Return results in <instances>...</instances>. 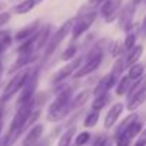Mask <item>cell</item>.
<instances>
[{"label":"cell","mask_w":146,"mask_h":146,"mask_svg":"<svg viewBox=\"0 0 146 146\" xmlns=\"http://www.w3.org/2000/svg\"><path fill=\"white\" fill-rule=\"evenodd\" d=\"M115 141H116V146H129L132 142V139L126 133H121L119 136L115 138Z\"/></svg>","instance_id":"32"},{"label":"cell","mask_w":146,"mask_h":146,"mask_svg":"<svg viewBox=\"0 0 146 146\" xmlns=\"http://www.w3.org/2000/svg\"><path fill=\"white\" fill-rule=\"evenodd\" d=\"M38 30H40V20H36V21L30 23L29 26L23 27L21 30H19V31L14 34V40H16V41H19V43H23L24 40H27V38L33 37Z\"/></svg>","instance_id":"13"},{"label":"cell","mask_w":146,"mask_h":146,"mask_svg":"<svg viewBox=\"0 0 146 146\" xmlns=\"http://www.w3.org/2000/svg\"><path fill=\"white\" fill-rule=\"evenodd\" d=\"M20 1H21V0H20Z\"/></svg>","instance_id":"47"},{"label":"cell","mask_w":146,"mask_h":146,"mask_svg":"<svg viewBox=\"0 0 146 146\" xmlns=\"http://www.w3.org/2000/svg\"><path fill=\"white\" fill-rule=\"evenodd\" d=\"M132 85V80L128 75H122V78L118 81L116 87H115V92L118 97H123L129 92V88Z\"/></svg>","instance_id":"18"},{"label":"cell","mask_w":146,"mask_h":146,"mask_svg":"<svg viewBox=\"0 0 146 146\" xmlns=\"http://www.w3.org/2000/svg\"><path fill=\"white\" fill-rule=\"evenodd\" d=\"M109 51H111V55L113 57V58H119V57H123V52H125V46H123V43H121V41H113L112 44H111V47H109Z\"/></svg>","instance_id":"28"},{"label":"cell","mask_w":146,"mask_h":146,"mask_svg":"<svg viewBox=\"0 0 146 146\" xmlns=\"http://www.w3.org/2000/svg\"><path fill=\"white\" fill-rule=\"evenodd\" d=\"M37 81H38V71H31L27 82L24 84L20 95L17 98V108L33 101V98L36 97V91H37V84H38Z\"/></svg>","instance_id":"4"},{"label":"cell","mask_w":146,"mask_h":146,"mask_svg":"<svg viewBox=\"0 0 146 146\" xmlns=\"http://www.w3.org/2000/svg\"><path fill=\"white\" fill-rule=\"evenodd\" d=\"M135 145L138 146H146V128L141 132V135L138 136V141H136V143Z\"/></svg>","instance_id":"35"},{"label":"cell","mask_w":146,"mask_h":146,"mask_svg":"<svg viewBox=\"0 0 146 146\" xmlns=\"http://www.w3.org/2000/svg\"><path fill=\"white\" fill-rule=\"evenodd\" d=\"M74 135H75V128L67 129V131L61 135V138H60L57 146H71V142H72V139H74Z\"/></svg>","instance_id":"26"},{"label":"cell","mask_w":146,"mask_h":146,"mask_svg":"<svg viewBox=\"0 0 146 146\" xmlns=\"http://www.w3.org/2000/svg\"><path fill=\"white\" fill-rule=\"evenodd\" d=\"M142 131H143V123L138 119V121H135V122H133V123H132V125H131V126L123 132V133H126L131 139H135L136 136H139V135H141V132H142Z\"/></svg>","instance_id":"25"},{"label":"cell","mask_w":146,"mask_h":146,"mask_svg":"<svg viewBox=\"0 0 146 146\" xmlns=\"http://www.w3.org/2000/svg\"><path fill=\"white\" fill-rule=\"evenodd\" d=\"M135 11H136V6L131 1L126 6H123L121 9L119 17H118V24L119 29L123 31H129L133 27V17H135Z\"/></svg>","instance_id":"8"},{"label":"cell","mask_w":146,"mask_h":146,"mask_svg":"<svg viewBox=\"0 0 146 146\" xmlns=\"http://www.w3.org/2000/svg\"><path fill=\"white\" fill-rule=\"evenodd\" d=\"M121 6H122V0H104L99 13L106 23H113L115 19L119 17Z\"/></svg>","instance_id":"7"},{"label":"cell","mask_w":146,"mask_h":146,"mask_svg":"<svg viewBox=\"0 0 146 146\" xmlns=\"http://www.w3.org/2000/svg\"><path fill=\"white\" fill-rule=\"evenodd\" d=\"M43 1H44V0H34V3H36V6H37V4H40V3H43Z\"/></svg>","instance_id":"42"},{"label":"cell","mask_w":146,"mask_h":146,"mask_svg":"<svg viewBox=\"0 0 146 146\" xmlns=\"http://www.w3.org/2000/svg\"><path fill=\"white\" fill-rule=\"evenodd\" d=\"M30 74H31V70L23 68V70H20V71L13 77V80H10V81L7 82V85L4 87V90H3V92H1V97H0L4 104L9 102V101L13 98L14 94H17L19 91L23 90V87H24V84L27 82Z\"/></svg>","instance_id":"2"},{"label":"cell","mask_w":146,"mask_h":146,"mask_svg":"<svg viewBox=\"0 0 146 146\" xmlns=\"http://www.w3.org/2000/svg\"><path fill=\"white\" fill-rule=\"evenodd\" d=\"M72 98H74L72 97V90L70 87L61 90L58 92V95L54 98V101L50 104L47 113H52V112H57V111H61V109H70L72 112V108H71Z\"/></svg>","instance_id":"6"},{"label":"cell","mask_w":146,"mask_h":146,"mask_svg":"<svg viewBox=\"0 0 146 146\" xmlns=\"http://www.w3.org/2000/svg\"><path fill=\"white\" fill-rule=\"evenodd\" d=\"M98 13L92 9H87V7H82L77 17L74 19V26H72V31H71V37L72 40H78L85 31L90 30V27L94 24V21L97 20Z\"/></svg>","instance_id":"1"},{"label":"cell","mask_w":146,"mask_h":146,"mask_svg":"<svg viewBox=\"0 0 146 146\" xmlns=\"http://www.w3.org/2000/svg\"><path fill=\"white\" fill-rule=\"evenodd\" d=\"M1 118H3V108H0V123L3 122V119H1Z\"/></svg>","instance_id":"41"},{"label":"cell","mask_w":146,"mask_h":146,"mask_svg":"<svg viewBox=\"0 0 146 146\" xmlns=\"http://www.w3.org/2000/svg\"><path fill=\"white\" fill-rule=\"evenodd\" d=\"M145 3H146V0H145Z\"/></svg>","instance_id":"46"},{"label":"cell","mask_w":146,"mask_h":146,"mask_svg":"<svg viewBox=\"0 0 146 146\" xmlns=\"http://www.w3.org/2000/svg\"><path fill=\"white\" fill-rule=\"evenodd\" d=\"M104 0H88V6L90 7H97L99 4H102Z\"/></svg>","instance_id":"38"},{"label":"cell","mask_w":146,"mask_h":146,"mask_svg":"<svg viewBox=\"0 0 146 146\" xmlns=\"http://www.w3.org/2000/svg\"><path fill=\"white\" fill-rule=\"evenodd\" d=\"M142 54H143V46L142 44H136L131 51H128L126 55H125L126 68H129L131 65H133L136 62H139V58L142 57Z\"/></svg>","instance_id":"15"},{"label":"cell","mask_w":146,"mask_h":146,"mask_svg":"<svg viewBox=\"0 0 146 146\" xmlns=\"http://www.w3.org/2000/svg\"><path fill=\"white\" fill-rule=\"evenodd\" d=\"M145 102H146V87L143 88V90H141L138 94H135L131 99H128L126 109L131 111V112H133V111H136L139 106H142Z\"/></svg>","instance_id":"16"},{"label":"cell","mask_w":146,"mask_h":146,"mask_svg":"<svg viewBox=\"0 0 146 146\" xmlns=\"http://www.w3.org/2000/svg\"><path fill=\"white\" fill-rule=\"evenodd\" d=\"M11 41H13V38H11V36H10V34H7L6 37H3V38L0 40V55L9 48V47H10Z\"/></svg>","instance_id":"33"},{"label":"cell","mask_w":146,"mask_h":146,"mask_svg":"<svg viewBox=\"0 0 146 146\" xmlns=\"http://www.w3.org/2000/svg\"><path fill=\"white\" fill-rule=\"evenodd\" d=\"M109 91V87H108V75H105L102 80H99V82L97 84V87L94 88V91H92V95H101V94H105V92H108Z\"/></svg>","instance_id":"29"},{"label":"cell","mask_w":146,"mask_h":146,"mask_svg":"<svg viewBox=\"0 0 146 146\" xmlns=\"http://www.w3.org/2000/svg\"><path fill=\"white\" fill-rule=\"evenodd\" d=\"M82 61H84L82 57H77V58L71 60L67 65H64L62 68H60L58 71H55V72L51 75V82H52L54 85H58V84H61L62 81H65L67 78L72 77V75L78 71V68L82 65Z\"/></svg>","instance_id":"5"},{"label":"cell","mask_w":146,"mask_h":146,"mask_svg":"<svg viewBox=\"0 0 146 146\" xmlns=\"http://www.w3.org/2000/svg\"><path fill=\"white\" fill-rule=\"evenodd\" d=\"M106 143H108V138L104 135V136H98L97 139L94 141L92 146H106Z\"/></svg>","instance_id":"36"},{"label":"cell","mask_w":146,"mask_h":146,"mask_svg":"<svg viewBox=\"0 0 146 146\" xmlns=\"http://www.w3.org/2000/svg\"><path fill=\"white\" fill-rule=\"evenodd\" d=\"M133 146H138V145H133Z\"/></svg>","instance_id":"45"},{"label":"cell","mask_w":146,"mask_h":146,"mask_svg":"<svg viewBox=\"0 0 146 146\" xmlns=\"http://www.w3.org/2000/svg\"><path fill=\"white\" fill-rule=\"evenodd\" d=\"M138 119H139V115H138V113H135V112H131V113H129V115H128V116H126L121 123H119V126L116 128L115 138H116V136H119L121 133H123V132H125V131H126V129H128V128L135 122V121H138Z\"/></svg>","instance_id":"20"},{"label":"cell","mask_w":146,"mask_h":146,"mask_svg":"<svg viewBox=\"0 0 146 146\" xmlns=\"http://www.w3.org/2000/svg\"><path fill=\"white\" fill-rule=\"evenodd\" d=\"M126 75H128L132 81L139 80L141 77L145 75V64H142V62H136V64L131 65V67L128 68V74H126Z\"/></svg>","instance_id":"21"},{"label":"cell","mask_w":146,"mask_h":146,"mask_svg":"<svg viewBox=\"0 0 146 146\" xmlns=\"http://www.w3.org/2000/svg\"><path fill=\"white\" fill-rule=\"evenodd\" d=\"M131 1H132L135 6H139V4H141L142 1H145V0H131Z\"/></svg>","instance_id":"39"},{"label":"cell","mask_w":146,"mask_h":146,"mask_svg":"<svg viewBox=\"0 0 146 146\" xmlns=\"http://www.w3.org/2000/svg\"><path fill=\"white\" fill-rule=\"evenodd\" d=\"M109 94L108 92H105V94H101V95H98V97L94 98V101H92V104H91V108H92V111H101V109H104L106 105H108V102H109Z\"/></svg>","instance_id":"24"},{"label":"cell","mask_w":146,"mask_h":146,"mask_svg":"<svg viewBox=\"0 0 146 146\" xmlns=\"http://www.w3.org/2000/svg\"><path fill=\"white\" fill-rule=\"evenodd\" d=\"M0 71H1V62H0Z\"/></svg>","instance_id":"44"},{"label":"cell","mask_w":146,"mask_h":146,"mask_svg":"<svg viewBox=\"0 0 146 146\" xmlns=\"http://www.w3.org/2000/svg\"><path fill=\"white\" fill-rule=\"evenodd\" d=\"M91 139V133L84 131V132H80L77 136H75V146H84L87 145Z\"/></svg>","instance_id":"31"},{"label":"cell","mask_w":146,"mask_h":146,"mask_svg":"<svg viewBox=\"0 0 146 146\" xmlns=\"http://www.w3.org/2000/svg\"><path fill=\"white\" fill-rule=\"evenodd\" d=\"M98 121H99V112L98 111H92L91 109V112L85 116V119H84V126L85 128H94V126H97Z\"/></svg>","instance_id":"27"},{"label":"cell","mask_w":146,"mask_h":146,"mask_svg":"<svg viewBox=\"0 0 146 146\" xmlns=\"http://www.w3.org/2000/svg\"><path fill=\"white\" fill-rule=\"evenodd\" d=\"M90 97H91V91H88V90L78 92L75 97L72 98V101H71V108H72V111L77 109V108H80V106H82V105L90 99Z\"/></svg>","instance_id":"22"},{"label":"cell","mask_w":146,"mask_h":146,"mask_svg":"<svg viewBox=\"0 0 146 146\" xmlns=\"http://www.w3.org/2000/svg\"><path fill=\"white\" fill-rule=\"evenodd\" d=\"M145 87H146V74L143 77H141L139 80L132 81V85H131V88H129V92L126 94V99H131L135 94H138V92H139L141 90H143Z\"/></svg>","instance_id":"23"},{"label":"cell","mask_w":146,"mask_h":146,"mask_svg":"<svg viewBox=\"0 0 146 146\" xmlns=\"http://www.w3.org/2000/svg\"><path fill=\"white\" fill-rule=\"evenodd\" d=\"M34 7H36V3H34V0H21L20 3H17V4L13 7L11 13L21 16V14H26V13L31 11Z\"/></svg>","instance_id":"19"},{"label":"cell","mask_w":146,"mask_h":146,"mask_svg":"<svg viewBox=\"0 0 146 146\" xmlns=\"http://www.w3.org/2000/svg\"><path fill=\"white\" fill-rule=\"evenodd\" d=\"M51 31H52V26L51 24H46L43 27H40V30L33 36V51L38 52L43 47L47 46V43L51 38Z\"/></svg>","instance_id":"9"},{"label":"cell","mask_w":146,"mask_h":146,"mask_svg":"<svg viewBox=\"0 0 146 146\" xmlns=\"http://www.w3.org/2000/svg\"><path fill=\"white\" fill-rule=\"evenodd\" d=\"M3 104H4V102H3V101H1V98H0V108H3Z\"/></svg>","instance_id":"43"},{"label":"cell","mask_w":146,"mask_h":146,"mask_svg":"<svg viewBox=\"0 0 146 146\" xmlns=\"http://www.w3.org/2000/svg\"><path fill=\"white\" fill-rule=\"evenodd\" d=\"M77 51L78 48L75 47V46H70V47H67V48L62 51V54H61V60L62 61H71V60H74L75 58V54H77Z\"/></svg>","instance_id":"30"},{"label":"cell","mask_w":146,"mask_h":146,"mask_svg":"<svg viewBox=\"0 0 146 146\" xmlns=\"http://www.w3.org/2000/svg\"><path fill=\"white\" fill-rule=\"evenodd\" d=\"M10 20H11V13H9V11H0V26L7 24Z\"/></svg>","instance_id":"34"},{"label":"cell","mask_w":146,"mask_h":146,"mask_svg":"<svg viewBox=\"0 0 146 146\" xmlns=\"http://www.w3.org/2000/svg\"><path fill=\"white\" fill-rule=\"evenodd\" d=\"M4 9H6V4L0 1V11H4Z\"/></svg>","instance_id":"40"},{"label":"cell","mask_w":146,"mask_h":146,"mask_svg":"<svg viewBox=\"0 0 146 146\" xmlns=\"http://www.w3.org/2000/svg\"><path fill=\"white\" fill-rule=\"evenodd\" d=\"M43 132H44V126H43L41 123H36V125L31 126L30 131L27 132V135H26V138H24L21 146H34L38 142V139L41 138Z\"/></svg>","instance_id":"14"},{"label":"cell","mask_w":146,"mask_h":146,"mask_svg":"<svg viewBox=\"0 0 146 146\" xmlns=\"http://www.w3.org/2000/svg\"><path fill=\"white\" fill-rule=\"evenodd\" d=\"M123 109H125V106H123L122 102H115V104L109 108V111L106 112V115H105V118H104V126H105L106 129H111L112 126H115V123H116V121L119 119V116L122 115Z\"/></svg>","instance_id":"10"},{"label":"cell","mask_w":146,"mask_h":146,"mask_svg":"<svg viewBox=\"0 0 146 146\" xmlns=\"http://www.w3.org/2000/svg\"><path fill=\"white\" fill-rule=\"evenodd\" d=\"M139 34H141L142 38H146V14L143 16L142 23H141V26H139Z\"/></svg>","instance_id":"37"},{"label":"cell","mask_w":146,"mask_h":146,"mask_svg":"<svg viewBox=\"0 0 146 146\" xmlns=\"http://www.w3.org/2000/svg\"><path fill=\"white\" fill-rule=\"evenodd\" d=\"M138 36H139V27H136V24H133V27L126 31V36H125V40H123V46H125V51H131L136 46V40H138Z\"/></svg>","instance_id":"17"},{"label":"cell","mask_w":146,"mask_h":146,"mask_svg":"<svg viewBox=\"0 0 146 146\" xmlns=\"http://www.w3.org/2000/svg\"><path fill=\"white\" fill-rule=\"evenodd\" d=\"M101 62H102V57H97V58H94V60L85 61V62L78 68V71H77L72 77H74L75 80H80V78H84V77L92 74L94 71H97L98 68H99Z\"/></svg>","instance_id":"12"},{"label":"cell","mask_w":146,"mask_h":146,"mask_svg":"<svg viewBox=\"0 0 146 146\" xmlns=\"http://www.w3.org/2000/svg\"><path fill=\"white\" fill-rule=\"evenodd\" d=\"M38 60V54L37 52H27V54H20L19 55V58L14 61V64L10 67V74H13V72H17V71H20V70H23V68H27L30 64H33V62H36Z\"/></svg>","instance_id":"11"},{"label":"cell","mask_w":146,"mask_h":146,"mask_svg":"<svg viewBox=\"0 0 146 146\" xmlns=\"http://www.w3.org/2000/svg\"><path fill=\"white\" fill-rule=\"evenodd\" d=\"M72 26H74V19H68V20H65V21L60 26V29L51 36L50 41L47 43V46H46V51H44V58H46V60H48L50 57L54 54V51L58 48V46L64 41V38L72 31Z\"/></svg>","instance_id":"3"}]
</instances>
